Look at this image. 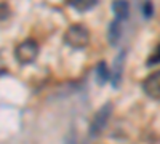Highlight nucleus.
Here are the masks:
<instances>
[{"label": "nucleus", "instance_id": "nucleus-1", "mask_svg": "<svg viewBox=\"0 0 160 144\" xmlns=\"http://www.w3.org/2000/svg\"><path fill=\"white\" fill-rule=\"evenodd\" d=\"M64 43L72 50H83L90 43V31L83 24H72L64 34Z\"/></svg>", "mask_w": 160, "mask_h": 144}, {"label": "nucleus", "instance_id": "nucleus-2", "mask_svg": "<svg viewBox=\"0 0 160 144\" xmlns=\"http://www.w3.org/2000/svg\"><path fill=\"white\" fill-rule=\"evenodd\" d=\"M38 53H40V47H38L37 40H34V38H26V40H22L15 48V58L22 66L32 64L37 59Z\"/></svg>", "mask_w": 160, "mask_h": 144}, {"label": "nucleus", "instance_id": "nucleus-3", "mask_svg": "<svg viewBox=\"0 0 160 144\" xmlns=\"http://www.w3.org/2000/svg\"><path fill=\"white\" fill-rule=\"evenodd\" d=\"M111 115H112V102H106L104 106L98 109V112L95 114V117H93V120L90 123V130H88L91 138H98L102 133V130L108 125Z\"/></svg>", "mask_w": 160, "mask_h": 144}, {"label": "nucleus", "instance_id": "nucleus-4", "mask_svg": "<svg viewBox=\"0 0 160 144\" xmlns=\"http://www.w3.org/2000/svg\"><path fill=\"white\" fill-rule=\"evenodd\" d=\"M141 87H142V91H144V93L148 95L149 98L158 101V98H160V72L155 71V72L149 74V75L142 80Z\"/></svg>", "mask_w": 160, "mask_h": 144}, {"label": "nucleus", "instance_id": "nucleus-5", "mask_svg": "<svg viewBox=\"0 0 160 144\" xmlns=\"http://www.w3.org/2000/svg\"><path fill=\"white\" fill-rule=\"evenodd\" d=\"M125 56H127V51H125V50H122V51L118 53V56L115 58V61H114V71L111 72L114 88H118L120 82H122L123 67H125Z\"/></svg>", "mask_w": 160, "mask_h": 144}, {"label": "nucleus", "instance_id": "nucleus-6", "mask_svg": "<svg viewBox=\"0 0 160 144\" xmlns=\"http://www.w3.org/2000/svg\"><path fill=\"white\" fill-rule=\"evenodd\" d=\"M112 13L117 21H127L130 18V3L128 0H114L112 2Z\"/></svg>", "mask_w": 160, "mask_h": 144}, {"label": "nucleus", "instance_id": "nucleus-7", "mask_svg": "<svg viewBox=\"0 0 160 144\" xmlns=\"http://www.w3.org/2000/svg\"><path fill=\"white\" fill-rule=\"evenodd\" d=\"M122 22L114 19L111 24H109V29H108V40L111 43V47H117L120 38H122Z\"/></svg>", "mask_w": 160, "mask_h": 144}, {"label": "nucleus", "instance_id": "nucleus-8", "mask_svg": "<svg viewBox=\"0 0 160 144\" xmlns=\"http://www.w3.org/2000/svg\"><path fill=\"white\" fill-rule=\"evenodd\" d=\"M98 2L99 0H66V3L78 13H85V11L93 10L98 5Z\"/></svg>", "mask_w": 160, "mask_h": 144}, {"label": "nucleus", "instance_id": "nucleus-9", "mask_svg": "<svg viewBox=\"0 0 160 144\" xmlns=\"http://www.w3.org/2000/svg\"><path fill=\"white\" fill-rule=\"evenodd\" d=\"M109 78H111V71L108 67V64H106V61L98 62V66H96V80H98V83L104 85Z\"/></svg>", "mask_w": 160, "mask_h": 144}, {"label": "nucleus", "instance_id": "nucleus-10", "mask_svg": "<svg viewBox=\"0 0 160 144\" xmlns=\"http://www.w3.org/2000/svg\"><path fill=\"white\" fill-rule=\"evenodd\" d=\"M141 13L144 15L146 19H151V18L154 16V3L151 2V0H146V2L142 3V7H141Z\"/></svg>", "mask_w": 160, "mask_h": 144}, {"label": "nucleus", "instance_id": "nucleus-11", "mask_svg": "<svg viewBox=\"0 0 160 144\" xmlns=\"http://www.w3.org/2000/svg\"><path fill=\"white\" fill-rule=\"evenodd\" d=\"M11 16V8L7 2H0V22L7 21Z\"/></svg>", "mask_w": 160, "mask_h": 144}, {"label": "nucleus", "instance_id": "nucleus-12", "mask_svg": "<svg viewBox=\"0 0 160 144\" xmlns=\"http://www.w3.org/2000/svg\"><path fill=\"white\" fill-rule=\"evenodd\" d=\"M146 64H148V66H154V64H158V47L155 48V53L149 58V61L146 62Z\"/></svg>", "mask_w": 160, "mask_h": 144}]
</instances>
